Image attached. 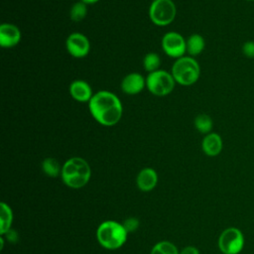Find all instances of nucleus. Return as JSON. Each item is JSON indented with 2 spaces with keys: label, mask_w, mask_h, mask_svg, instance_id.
Here are the masks:
<instances>
[{
  "label": "nucleus",
  "mask_w": 254,
  "mask_h": 254,
  "mask_svg": "<svg viewBox=\"0 0 254 254\" xmlns=\"http://www.w3.org/2000/svg\"><path fill=\"white\" fill-rule=\"evenodd\" d=\"M87 104L92 118L104 127L115 126L122 118V102L115 93L109 90H98Z\"/></svg>",
  "instance_id": "nucleus-1"
},
{
  "label": "nucleus",
  "mask_w": 254,
  "mask_h": 254,
  "mask_svg": "<svg viewBox=\"0 0 254 254\" xmlns=\"http://www.w3.org/2000/svg\"><path fill=\"white\" fill-rule=\"evenodd\" d=\"M91 169L87 161L80 157L67 159L62 168V180L71 189H80L90 180Z\"/></svg>",
  "instance_id": "nucleus-2"
},
{
  "label": "nucleus",
  "mask_w": 254,
  "mask_h": 254,
  "mask_svg": "<svg viewBox=\"0 0 254 254\" xmlns=\"http://www.w3.org/2000/svg\"><path fill=\"white\" fill-rule=\"evenodd\" d=\"M128 232L122 223L115 220H105L99 224L96 230V237L99 244L108 250L120 248L127 240Z\"/></svg>",
  "instance_id": "nucleus-3"
},
{
  "label": "nucleus",
  "mask_w": 254,
  "mask_h": 254,
  "mask_svg": "<svg viewBox=\"0 0 254 254\" xmlns=\"http://www.w3.org/2000/svg\"><path fill=\"white\" fill-rule=\"evenodd\" d=\"M171 73L176 83L183 86H190L200 76V65L194 58L184 56L174 62Z\"/></svg>",
  "instance_id": "nucleus-4"
},
{
  "label": "nucleus",
  "mask_w": 254,
  "mask_h": 254,
  "mask_svg": "<svg viewBox=\"0 0 254 254\" xmlns=\"http://www.w3.org/2000/svg\"><path fill=\"white\" fill-rule=\"evenodd\" d=\"M148 14L154 25L165 27L174 22L177 16V6L173 0H153Z\"/></svg>",
  "instance_id": "nucleus-5"
},
{
  "label": "nucleus",
  "mask_w": 254,
  "mask_h": 254,
  "mask_svg": "<svg viewBox=\"0 0 254 254\" xmlns=\"http://www.w3.org/2000/svg\"><path fill=\"white\" fill-rule=\"evenodd\" d=\"M175 84L176 81L172 73L164 69L150 72L146 76V87L156 96L162 97L169 95L174 90Z\"/></svg>",
  "instance_id": "nucleus-6"
},
{
  "label": "nucleus",
  "mask_w": 254,
  "mask_h": 254,
  "mask_svg": "<svg viewBox=\"0 0 254 254\" xmlns=\"http://www.w3.org/2000/svg\"><path fill=\"white\" fill-rule=\"evenodd\" d=\"M244 235L237 227L224 229L218 237V248L223 254H238L244 247Z\"/></svg>",
  "instance_id": "nucleus-7"
},
{
  "label": "nucleus",
  "mask_w": 254,
  "mask_h": 254,
  "mask_svg": "<svg viewBox=\"0 0 254 254\" xmlns=\"http://www.w3.org/2000/svg\"><path fill=\"white\" fill-rule=\"evenodd\" d=\"M161 47L168 57L178 60L184 57L187 53V40L182 34L170 31L163 36L161 40Z\"/></svg>",
  "instance_id": "nucleus-8"
},
{
  "label": "nucleus",
  "mask_w": 254,
  "mask_h": 254,
  "mask_svg": "<svg viewBox=\"0 0 254 254\" xmlns=\"http://www.w3.org/2000/svg\"><path fill=\"white\" fill-rule=\"evenodd\" d=\"M65 49L71 57L82 59L89 54L90 42L84 34L73 32L69 34L65 40Z\"/></svg>",
  "instance_id": "nucleus-9"
},
{
  "label": "nucleus",
  "mask_w": 254,
  "mask_h": 254,
  "mask_svg": "<svg viewBox=\"0 0 254 254\" xmlns=\"http://www.w3.org/2000/svg\"><path fill=\"white\" fill-rule=\"evenodd\" d=\"M22 39V33L18 26L12 23H2L0 25V46L3 49L16 47Z\"/></svg>",
  "instance_id": "nucleus-10"
},
{
  "label": "nucleus",
  "mask_w": 254,
  "mask_h": 254,
  "mask_svg": "<svg viewBox=\"0 0 254 254\" xmlns=\"http://www.w3.org/2000/svg\"><path fill=\"white\" fill-rule=\"evenodd\" d=\"M146 87V77L140 72H130L126 74L120 83L121 90L128 95H136Z\"/></svg>",
  "instance_id": "nucleus-11"
},
{
  "label": "nucleus",
  "mask_w": 254,
  "mask_h": 254,
  "mask_svg": "<svg viewBox=\"0 0 254 254\" xmlns=\"http://www.w3.org/2000/svg\"><path fill=\"white\" fill-rule=\"evenodd\" d=\"M68 91L71 98L80 103H88L94 94L90 84L83 79H75L71 81Z\"/></svg>",
  "instance_id": "nucleus-12"
},
{
  "label": "nucleus",
  "mask_w": 254,
  "mask_h": 254,
  "mask_svg": "<svg viewBox=\"0 0 254 254\" xmlns=\"http://www.w3.org/2000/svg\"><path fill=\"white\" fill-rule=\"evenodd\" d=\"M223 148L222 138L215 132H210L204 135L201 141V149L208 157H215L220 154Z\"/></svg>",
  "instance_id": "nucleus-13"
},
{
  "label": "nucleus",
  "mask_w": 254,
  "mask_h": 254,
  "mask_svg": "<svg viewBox=\"0 0 254 254\" xmlns=\"http://www.w3.org/2000/svg\"><path fill=\"white\" fill-rule=\"evenodd\" d=\"M136 183L142 191H150L157 186L158 174L152 168H145L139 172Z\"/></svg>",
  "instance_id": "nucleus-14"
},
{
  "label": "nucleus",
  "mask_w": 254,
  "mask_h": 254,
  "mask_svg": "<svg viewBox=\"0 0 254 254\" xmlns=\"http://www.w3.org/2000/svg\"><path fill=\"white\" fill-rule=\"evenodd\" d=\"M205 48L204 38L199 34H191L187 39V53L189 56L194 58L200 55Z\"/></svg>",
  "instance_id": "nucleus-15"
},
{
  "label": "nucleus",
  "mask_w": 254,
  "mask_h": 254,
  "mask_svg": "<svg viewBox=\"0 0 254 254\" xmlns=\"http://www.w3.org/2000/svg\"><path fill=\"white\" fill-rule=\"evenodd\" d=\"M13 221V212L11 207L5 203H0V234L4 235L8 230L11 229Z\"/></svg>",
  "instance_id": "nucleus-16"
},
{
  "label": "nucleus",
  "mask_w": 254,
  "mask_h": 254,
  "mask_svg": "<svg viewBox=\"0 0 254 254\" xmlns=\"http://www.w3.org/2000/svg\"><path fill=\"white\" fill-rule=\"evenodd\" d=\"M194 128L201 134H208L212 131L213 128V121L211 117L205 113H200L195 116L193 120Z\"/></svg>",
  "instance_id": "nucleus-17"
},
{
  "label": "nucleus",
  "mask_w": 254,
  "mask_h": 254,
  "mask_svg": "<svg viewBox=\"0 0 254 254\" xmlns=\"http://www.w3.org/2000/svg\"><path fill=\"white\" fill-rule=\"evenodd\" d=\"M62 168H63V166L60 165L58 160H56L55 158H52V157L46 158L42 162L43 172L45 173V175H47L48 177H51V178H57V177L61 176Z\"/></svg>",
  "instance_id": "nucleus-18"
},
{
  "label": "nucleus",
  "mask_w": 254,
  "mask_h": 254,
  "mask_svg": "<svg viewBox=\"0 0 254 254\" xmlns=\"http://www.w3.org/2000/svg\"><path fill=\"white\" fill-rule=\"evenodd\" d=\"M161 65V58L160 56L155 52H150L145 55L143 59V66L146 71L153 72L158 69H160Z\"/></svg>",
  "instance_id": "nucleus-19"
},
{
  "label": "nucleus",
  "mask_w": 254,
  "mask_h": 254,
  "mask_svg": "<svg viewBox=\"0 0 254 254\" xmlns=\"http://www.w3.org/2000/svg\"><path fill=\"white\" fill-rule=\"evenodd\" d=\"M87 15V5L82 1L75 2L69 10V17L73 22L82 21Z\"/></svg>",
  "instance_id": "nucleus-20"
},
{
  "label": "nucleus",
  "mask_w": 254,
  "mask_h": 254,
  "mask_svg": "<svg viewBox=\"0 0 254 254\" xmlns=\"http://www.w3.org/2000/svg\"><path fill=\"white\" fill-rule=\"evenodd\" d=\"M150 254H180L177 246L170 241H160L155 244Z\"/></svg>",
  "instance_id": "nucleus-21"
},
{
  "label": "nucleus",
  "mask_w": 254,
  "mask_h": 254,
  "mask_svg": "<svg viewBox=\"0 0 254 254\" xmlns=\"http://www.w3.org/2000/svg\"><path fill=\"white\" fill-rule=\"evenodd\" d=\"M123 227L125 228V230L130 233V232H134L138 229L139 227V220L135 217H128L127 219H125L122 222Z\"/></svg>",
  "instance_id": "nucleus-22"
},
{
  "label": "nucleus",
  "mask_w": 254,
  "mask_h": 254,
  "mask_svg": "<svg viewBox=\"0 0 254 254\" xmlns=\"http://www.w3.org/2000/svg\"><path fill=\"white\" fill-rule=\"evenodd\" d=\"M242 54L248 59H254V41H246L242 45Z\"/></svg>",
  "instance_id": "nucleus-23"
},
{
  "label": "nucleus",
  "mask_w": 254,
  "mask_h": 254,
  "mask_svg": "<svg viewBox=\"0 0 254 254\" xmlns=\"http://www.w3.org/2000/svg\"><path fill=\"white\" fill-rule=\"evenodd\" d=\"M5 237H6V239L10 242V243H16V242H18V240H19V234H18V232L16 231V230H14V229H10V230H8L5 234Z\"/></svg>",
  "instance_id": "nucleus-24"
},
{
  "label": "nucleus",
  "mask_w": 254,
  "mask_h": 254,
  "mask_svg": "<svg viewBox=\"0 0 254 254\" xmlns=\"http://www.w3.org/2000/svg\"><path fill=\"white\" fill-rule=\"evenodd\" d=\"M180 254H199V251L196 247L194 246H186L181 252Z\"/></svg>",
  "instance_id": "nucleus-25"
},
{
  "label": "nucleus",
  "mask_w": 254,
  "mask_h": 254,
  "mask_svg": "<svg viewBox=\"0 0 254 254\" xmlns=\"http://www.w3.org/2000/svg\"><path fill=\"white\" fill-rule=\"evenodd\" d=\"M80 1H82V2L85 3L86 5H92V4L97 3V2L100 1V0H80Z\"/></svg>",
  "instance_id": "nucleus-26"
},
{
  "label": "nucleus",
  "mask_w": 254,
  "mask_h": 254,
  "mask_svg": "<svg viewBox=\"0 0 254 254\" xmlns=\"http://www.w3.org/2000/svg\"><path fill=\"white\" fill-rule=\"evenodd\" d=\"M246 1H254V0H246Z\"/></svg>",
  "instance_id": "nucleus-27"
}]
</instances>
